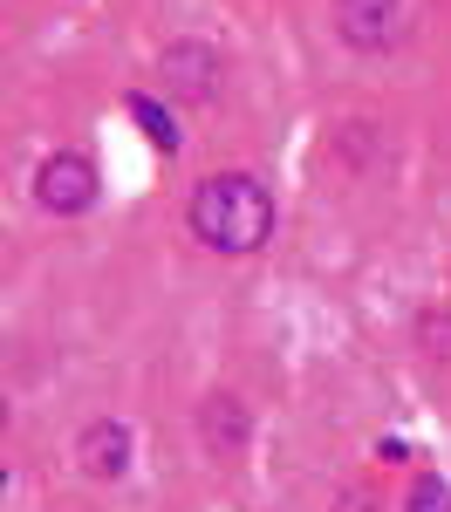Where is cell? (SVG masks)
Segmentation results:
<instances>
[{
  "label": "cell",
  "mask_w": 451,
  "mask_h": 512,
  "mask_svg": "<svg viewBox=\"0 0 451 512\" xmlns=\"http://www.w3.org/2000/svg\"><path fill=\"white\" fill-rule=\"evenodd\" d=\"M410 512H451V485L445 478H424V485L410 492Z\"/></svg>",
  "instance_id": "cell-9"
},
{
  "label": "cell",
  "mask_w": 451,
  "mask_h": 512,
  "mask_svg": "<svg viewBox=\"0 0 451 512\" xmlns=\"http://www.w3.org/2000/svg\"><path fill=\"white\" fill-rule=\"evenodd\" d=\"M35 205L55 212V219H82L96 205V164L82 151H48L35 164Z\"/></svg>",
  "instance_id": "cell-2"
},
{
  "label": "cell",
  "mask_w": 451,
  "mask_h": 512,
  "mask_svg": "<svg viewBox=\"0 0 451 512\" xmlns=\"http://www.w3.org/2000/svg\"><path fill=\"white\" fill-rule=\"evenodd\" d=\"M130 117H137V130H144V137L158 144L164 158L178 151V137H185V130H178V117H171L164 103H151V96H130Z\"/></svg>",
  "instance_id": "cell-7"
},
{
  "label": "cell",
  "mask_w": 451,
  "mask_h": 512,
  "mask_svg": "<svg viewBox=\"0 0 451 512\" xmlns=\"http://www.w3.org/2000/svg\"><path fill=\"white\" fill-rule=\"evenodd\" d=\"M158 76L178 103H212L219 82H226V62H219V48H205V41H171L158 55Z\"/></svg>",
  "instance_id": "cell-4"
},
{
  "label": "cell",
  "mask_w": 451,
  "mask_h": 512,
  "mask_svg": "<svg viewBox=\"0 0 451 512\" xmlns=\"http://www.w3.org/2000/svg\"><path fill=\"white\" fill-rule=\"evenodd\" d=\"M76 472L103 478V485L130 472V424L123 417H89L76 431Z\"/></svg>",
  "instance_id": "cell-5"
},
{
  "label": "cell",
  "mask_w": 451,
  "mask_h": 512,
  "mask_svg": "<svg viewBox=\"0 0 451 512\" xmlns=\"http://www.w3.org/2000/svg\"><path fill=\"white\" fill-rule=\"evenodd\" d=\"M335 35L356 55H390L404 41V0H335Z\"/></svg>",
  "instance_id": "cell-3"
},
{
  "label": "cell",
  "mask_w": 451,
  "mask_h": 512,
  "mask_svg": "<svg viewBox=\"0 0 451 512\" xmlns=\"http://www.w3.org/2000/svg\"><path fill=\"white\" fill-rule=\"evenodd\" d=\"M417 342H424L431 355H451V315L445 308H431V315L417 321Z\"/></svg>",
  "instance_id": "cell-8"
},
{
  "label": "cell",
  "mask_w": 451,
  "mask_h": 512,
  "mask_svg": "<svg viewBox=\"0 0 451 512\" xmlns=\"http://www.w3.org/2000/svg\"><path fill=\"white\" fill-rule=\"evenodd\" d=\"M199 437H205V451L212 458H246V437H253V417H246V403L240 396H205L199 403Z\"/></svg>",
  "instance_id": "cell-6"
},
{
  "label": "cell",
  "mask_w": 451,
  "mask_h": 512,
  "mask_svg": "<svg viewBox=\"0 0 451 512\" xmlns=\"http://www.w3.org/2000/svg\"><path fill=\"white\" fill-rule=\"evenodd\" d=\"M185 226H192V239H205L212 253L240 260L253 246H267V233H274V198H267L260 178H246V171H219V178L192 185Z\"/></svg>",
  "instance_id": "cell-1"
}]
</instances>
